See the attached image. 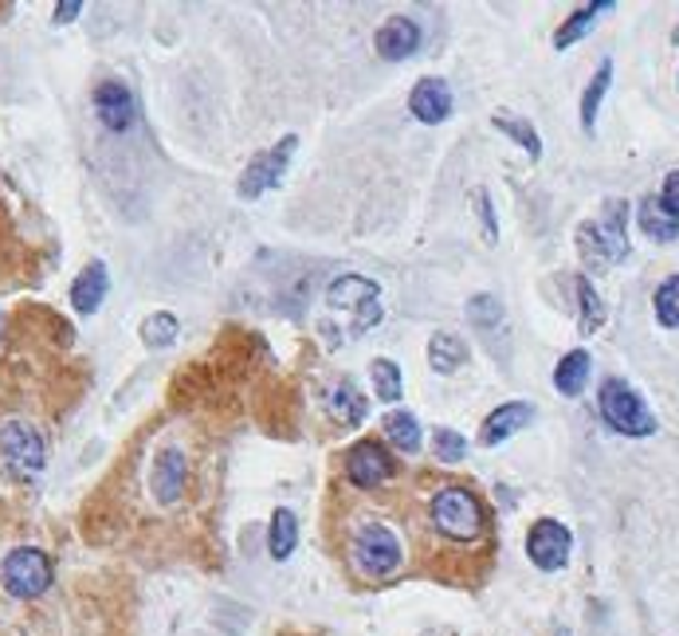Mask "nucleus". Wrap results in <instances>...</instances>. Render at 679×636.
I'll return each instance as SVG.
<instances>
[{
  "label": "nucleus",
  "instance_id": "1",
  "mask_svg": "<svg viewBox=\"0 0 679 636\" xmlns=\"http://www.w3.org/2000/svg\"><path fill=\"white\" fill-rule=\"evenodd\" d=\"M577 248L589 267H613L628 256V205L609 201L601 220H585L577 228Z\"/></svg>",
  "mask_w": 679,
  "mask_h": 636
},
{
  "label": "nucleus",
  "instance_id": "2",
  "mask_svg": "<svg viewBox=\"0 0 679 636\" xmlns=\"http://www.w3.org/2000/svg\"><path fill=\"white\" fill-rule=\"evenodd\" d=\"M597 404H601L605 424L613 432H620V437H652L656 432V417L645 404V397L632 386H625L620 378L605 381L601 393H597Z\"/></svg>",
  "mask_w": 679,
  "mask_h": 636
},
{
  "label": "nucleus",
  "instance_id": "3",
  "mask_svg": "<svg viewBox=\"0 0 679 636\" xmlns=\"http://www.w3.org/2000/svg\"><path fill=\"white\" fill-rule=\"evenodd\" d=\"M432 523L447 538L472 542L483 531V503L467 488H440L432 499Z\"/></svg>",
  "mask_w": 679,
  "mask_h": 636
},
{
  "label": "nucleus",
  "instance_id": "4",
  "mask_svg": "<svg viewBox=\"0 0 679 636\" xmlns=\"http://www.w3.org/2000/svg\"><path fill=\"white\" fill-rule=\"evenodd\" d=\"M52 558L43 551H35V546H20V551H12L9 558H4V566H0V582H4V589H9L12 597H40L52 589Z\"/></svg>",
  "mask_w": 679,
  "mask_h": 636
},
{
  "label": "nucleus",
  "instance_id": "5",
  "mask_svg": "<svg viewBox=\"0 0 679 636\" xmlns=\"http://www.w3.org/2000/svg\"><path fill=\"white\" fill-rule=\"evenodd\" d=\"M381 287L366 276H342L327 287L330 310H350L353 315V335L370 330L381 322Z\"/></svg>",
  "mask_w": 679,
  "mask_h": 636
},
{
  "label": "nucleus",
  "instance_id": "6",
  "mask_svg": "<svg viewBox=\"0 0 679 636\" xmlns=\"http://www.w3.org/2000/svg\"><path fill=\"white\" fill-rule=\"evenodd\" d=\"M350 554L366 577H385L401 566V542L381 523H361L350 542Z\"/></svg>",
  "mask_w": 679,
  "mask_h": 636
},
{
  "label": "nucleus",
  "instance_id": "7",
  "mask_svg": "<svg viewBox=\"0 0 679 636\" xmlns=\"http://www.w3.org/2000/svg\"><path fill=\"white\" fill-rule=\"evenodd\" d=\"M295 146H299V139H295V134H287L279 146H271V150H264L259 157H251L248 170H244V177H240V185H236V193H240L244 201H256L259 193L276 189L279 181H284L287 162H291Z\"/></svg>",
  "mask_w": 679,
  "mask_h": 636
},
{
  "label": "nucleus",
  "instance_id": "8",
  "mask_svg": "<svg viewBox=\"0 0 679 636\" xmlns=\"http://www.w3.org/2000/svg\"><path fill=\"white\" fill-rule=\"evenodd\" d=\"M569 551H574V534L558 519H538L531 526V534H526V554H531V562L542 574H554V570L566 566Z\"/></svg>",
  "mask_w": 679,
  "mask_h": 636
},
{
  "label": "nucleus",
  "instance_id": "9",
  "mask_svg": "<svg viewBox=\"0 0 679 636\" xmlns=\"http://www.w3.org/2000/svg\"><path fill=\"white\" fill-rule=\"evenodd\" d=\"M397 472V460L389 457V448L381 440H358V444L346 452V475L358 488H381L389 483Z\"/></svg>",
  "mask_w": 679,
  "mask_h": 636
},
{
  "label": "nucleus",
  "instance_id": "10",
  "mask_svg": "<svg viewBox=\"0 0 679 636\" xmlns=\"http://www.w3.org/2000/svg\"><path fill=\"white\" fill-rule=\"evenodd\" d=\"M0 452H4V460H9L20 475L43 472V460H48V452H43V437L32 429V424H20V421H9L4 429H0Z\"/></svg>",
  "mask_w": 679,
  "mask_h": 636
},
{
  "label": "nucleus",
  "instance_id": "11",
  "mask_svg": "<svg viewBox=\"0 0 679 636\" xmlns=\"http://www.w3.org/2000/svg\"><path fill=\"white\" fill-rule=\"evenodd\" d=\"M95 114H99V122H103L106 130L126 134V130L134 126V119H138V103H134V95H130L126 83L106 79V83L95 86Z\"/></svg>",
  "mask_w": 679,
  "mask_h": 636
},
{
  "label": "nucleus",
  "instance_id": "12",
  "mask_svg": "<svg viewBox=\"0 0 679 636\" xmlns=\"http://www.w3.org/2000/svg\"><path fill=\"white\" fill-rule=\"evenodd\" d=\"M373 48H378L385 60H409V55L421 48V24L409 17H389L385 24L373 35Z\"/></svg>",
  "mask_w": 679,
  "mask_h": 636
},
{
  "label": "nucleus",
  "instance_id": "13",
  "mask_svg": "<svg viewBox=\"0 0 679 636\" xmlns=\"http://www.w3.org/2000/svg\"><path fill=\"white\" fill-rule=\"evenodd\" d=\"M409 111L421 122H429V126L452 119V86L444 79H421L413 86V95H409Z\"/></svg>",
  "mask_w": 679,
  "mask_h": 636
},
{
  "label": "nucleus",
  "instance_id": "14",
  "mask_svg": "<svg viewBox=\"0 0 679 636\" xmlns=\"http://www.w3.org/2000/svg\"><path fill=\"white\" fill-rule=\"evenodd\" d=\"M185 475H189V464H185V452L177 448H165L162 457L154 460V475H150V488H154L157 503H177L181 491H185Z\"/></svg>",
  "mask_w": 679,
  "mask_h": 636
},
{
  "label": "nucleus",
  "instance_id": "15",
  "mask_svg": "<svg viewBox=\"0 0 679 636\" xmlns=\"http://www.w3.org/2000/svg\"><path fill=\"white\" fill-rule=\"evenodd\" d=\"M534 421V409L526 401H507V404H500L495 413L483 421V432H480V440L487 448H495V444H503V440H511L515 432H523L526 424Z\"/></svg>",
  "mask_w": 679,
  "mask_h": 636
},
{
  "label": "nucleus",
  "instance_id": "16",
  "mask_svg": "<svg viewBox=\"0 0 679 636\" xmlns=\"http://www.w3.org/2000/svg\"><path fill=\"white\" fill-rule=\"evenodd\" d=\"M106 291H111V276H106V264H91L83 271V276L71 284V302H75L79 315H95L99 307H103Z\"/></svg>",
  "mask_w": 679,
  "mask_h": 636
},
{
  "label": "nucleus",
  "instance_id": "17",
  "mask_svg": "<svg viewBox=\"0 0 679 636\" xmlns=\"http://www.w3.org/2000/svg\"><path fill=\"white\" fill-rule=\"evenodd\" d=\"M609 9H613L609 0H601V4H585V9H577L574 17L562 20V28H558V32H554V48H558V52L574 48V43L582 40V35L594 32V28H597V17H601V12H609Z\"/></svg>",
  "mask_w": 679,
  "mask_h": 636
},
{
  "label": "nucleus",
  "instance_id": "18",
  "mask_svg": "<svg viewBox=\"0 0 679 636\" xmlns=\"http://www.w3.org/2000/svg\"><path fill=\"white\" fill-rule=\"evenodd\" d=\"M295 546H299V523H295L291 511L279 507L271 515V526H267V551H271L276 562H287L295 554Z\"/></svg>",
  "mask_w": 679,
  "mask_h": 636
},
{
  "label": "nucleus",
  "instance_id": "19",
  "mask_svg": "<svg viewBox=\"0 0 679 636\" xmlns=\"http://www.w3.org/2000/svg\"><path fill=\"white\" fill-rule=\"evenodd\" d=\"M589 353L585 350H569L566 358L558 361V370H554V386H558L562 397H582L585 381H589Z\"/></svg>",
  "mask_w": 679,
  "mask_h": 636
},
{
  "label": "nucleus",
  "instance_id": "20",
  "mask_svg": "<svg viewBox=\"0 0 679 636\" xmlns=\"http://www.w3.org/2000/svg\"><path fill=\"white\" fill-rule=\"evenodd\" d=\"M429 361L436 373H456L460 366L467 361V346L460 335H447V330H440V335H432L429 342Z\"/></svg>",
  "mask_w": 679,
  "mask_h": 636
},
{
  "label": "nucleus",
  "instance_id": "21",
  "mask_svg": "<svg viewBox=\"0 0 679 636\" xmlns=\"http://www.w3.org/2000/svg\"><path fill=\"white\" fill-rule=\"evenodd\" d=\"M613 83V60H601V68H597V75L589 79V86H585V95H582V126L594 134L597 126V111H601V99L605 91H609Z\"/></svg>",
  "mask_w": 679,
  "mask_h": 636
},
{
  "label": "nucleus",
  "instance_id": "22",
  "mask_svg": "<svg viewBox=\"0 0 679 636\" xmlns=\"http://www.w3.org/2000/svg\"><path fill=\"white\" fill-rule=\"evenodd\" d=\"M330 417L342 424H361L366 421V397L353 389V381L330 389Z\"/></svg>",
  "mask_w": 679,
  "mask_h": 636
},
{
  "label": "nucleus",
  "instance_id": "23",
  "mask_svg": "<svg viewBox=\"0 0 679 636\" xmlns=\"http://www.w3.org/2000/svg\"><path fill=\"white\" fill-rule=\"evenodd\" d=\"M640 228H645L648 240H660V244L679 240V220H671L656 197H648L645 205H640Z\"/></svg>",
  "mask_w": 679,
  "mask_h": 636
},
{
  "label": "nucleus",
  "instance_id": "24",
  "mask_svg": "<svg viewBox=\"0 0 679 636\" xmlns=\"http://www.w3.org/2000/svg\"><path fill=\"white\" fill-rule=\"evenodd\" d=\"M370 378H373V397H378V401H385V404L401 401L404 381H401V366H397L393 358H373Z\"/></svg>",
  "mask_w": 679,
  "mask_h": 636
},
{
  "label": "nucleus",
  "instance_id": "25",
  "mask_svg": "<svg viewBox=\"0 0 679 636\" xmlns=\"http://www.w3.org/2000/svg\"><path fill=\"white\" fill-rule=\"evenodd\" d=\"M491 122H495V130H503L507 139H515L518 146H523L531 157H542V139H538V130H534L526 119H518V114H511V111H500Z\"/></svg>",
  "mask_w": 679,
  "mask_h": 636
},
{
  "label": "nucleus",
  "instance_id": "26",
  "mask_svg": "<svg viewBox=\"0 0 679 636\" xmlns=\"http://www.w3.org/2000/svg\"><path fill=\"white\" fill-rule=\"evenodd\" d=\"M385 437L393 440L401 452H409V457H413L416 448H421V424H416L413 413H401V409H397V413L385 417Z\"/></svg>",
  "mask_w": 679,
  "mask_h": 636
},
{
  "label": "nucleus",
  "instance_id": "27",
  "mask_svg": "<svg viewBox=\"0 0 679 636\" xmlns=\"http://www.w3.org/2000/svg\"><path fill=\"white\" fill-rule=\"evenodd\" d=\"M181 335V327H177V318L173 315H150L146 322H142V342L150 346V350H165V346H173V338Z\"/></svg>",
  "mask_w": 679,
  "mask_h": 636
},
{
  "label": "nucleus",
  "instance_id": "28",
  "mask_svg": "<svg viewBox=\"0 0 679 636\" xmlns=\"http://www.w3.org/2000/svg\"><path fill=\"white\" fill-rule=\"evenodd\" d=\"M577 299H582V330L585 335H594L597 327L605 322V307H601V295L589 279H577Z\"/></svg>",
  "mask_w": 679,
  "mask_h": 636
},
{
  "label": "nucleus",
  "instance_id": "29",
  "mask_svg": "<svg viewBox=\"0 0 679 636\" xmlns=\"http://www.w3.org/2000/svg\"><path fill=\"white\" fill-rule=\"evenodd\" d=\"M467 322H472L475 330H491L503 322V307L495 295H475L472 302H467Z\"/></svg>",
  "mask_w": 679,
  "mask_h": 636
},
{
  "label": "nucleus",
  "instance_id": "30",
  "mask_svg": "<svg viewBox=\"0 0 679 636\" xmlns=\"http://www.w3.org/2000/svg\"><path fill=\"white\" fill-rule=\"evenodd\" d=\"M656 318H660L668 330H679V276H671L668 284H660L656 291Z\"/></svg>",
  "mask_w": 679,
  "mask_h": 636
},
{
  "label": "nucleus",
  "instance_id": "31",
  "mask_svg": "<svg viewBox=\"0 0 679 636\" xmlns=\"http://www.w3.org/2000/svg\"><path fill=\"white\" fill-rule=\"evenodd\" d=\"M432 452H436V460H444V464H460V460L467 457V440L460 437L456 429H436Z\"/></svg>",
  "mask_w": 679,
  "mask_h": 636
},
{
  "label": "nucleus",
  "instance_id": "32",
  "mask_svg": "<svg viewBox=\"0 0 679 636\" xmlns=\"http://www.w3.org/2000/svg\"><path fill=\"white\" fill-rule=\"evenodd\" d=\"M660 208L671 216V220H679V170H671L668 177H663V189H660Z\"/></svg>",
  "mask_w": 679,
  "mask_h": 636
},
{
  "label": "nucleus",
  "instance_id": "33",
  "mask_svg": "<svg viewBox=\"0 0 679 636\" xmlns=\"http://www.w3.org/2000/svg\"><path fill=\"white\" fill-rule=\"evenodd\" d=\"M79 12H83V4H79V0H68V4H55V20H60V24H71V20H75Z\"/></svg>",
  "mask_w": 679,
  "mask_h": 636
}]
</instances>
